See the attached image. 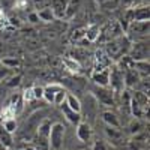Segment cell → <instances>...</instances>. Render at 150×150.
<instances>
[{
	"label": "cell",
	"mask_w": 150,
	"mask_h": 150,
	"mask_svg": "<svg viewBox=\"0 0 150 150\" xmlns=\"http://www.w3.org/2000/svg\"><path fill=\"white\" fill-rule=\"evenodd\" d=\"M129 48H131V41L125 35H122V36L116 38V39L108 41L104 50L112 62V60H120L122 57L128 56Z\"/></svg>",
	"instance_id": "obj_1"
},
{
	"label": "cell",
	"mask_w": 150,
	"mask_h": 150,
	"mask_svg": "<svg viewBox=\"0 0 150 150\" xmlns=\"http://www.w3.org/2000/svg\"><path fill=\"white\" fill-rule=\"evenodd\" d=\"M125 36L132 42H140V41H146L149 38V21H132L126 32H125Z\"/></svg>",
	"instance_id": "obj_2"
},
{
	"label": "cell",
	"mask_w": 150,
	"mask_h": 150,
	"mask_svg": "<svg viewBox=\"0 0 150 150\" xmlns=\"http://www.w3.org/2000/svg\"><path fill=\"white\" fill-rule=\"evenodd\" d=\"M131 112L138 119L143 117L149 112V96L144 92H135L134 96L131 98Z\"/></svg>",
	"instance_id": "obj_3"
},
{
	"label": "cell",
	"mask_w": 150,
	"mask_h": 150,
	"mask_svg": "<svg viewBox=\"0 0 150 150\" xmlns=\"http://www.w3.org/2000/svg\"><path fill=\"white\" fill-rule=\"evenodd\" d=\"M65 125L63 123H54L51 125V129L48 134V146L51 150H62L65 140Z\"/></svg>",
	"instance_id": "obj_4"
},
{
	"label": "cell",
	"mask_w": 150,
	"mask_h": 150,
	"mask_svg": "<svg viewBox=\"0 0 150 150\" xmlns=\"http://www.w3.org/2000/svg\"><path fill=\"white\" fill-rule=\"evenodd\" d=\"M128 56L132 62H143L149 60V42L140 41V42H131V48Z\"/></svg>",
	"instance_id": "obj_5"
},
{
	"label": "cell",
	"mask_w": 150,
	"mask_h": 150,
	"mask_svg": "<svg viewBox=\"0 0 150 150\" xmlns=\"http://www.w3.org/2000/svg\"><path fill=\"white\" fill-rule=\"evenodd\" d=\"M123 77H125V71L119 65L110 66V84L108 86H111L112 92H123V87H125Z\"/></svg>",
	"instance_id": "obj_6"
},
{
	"label": "cell",
	"mask_w": 150,
	"mask_h": 150,
	"mask_svg": "<svg viewBox=\"0 0 150 150\" xmlns=\"http://www.w3.org/2000/svg\"><path fill=\"white\" fill-rule=\"evenodd\" d=\"M125 35L119 26V23L117 21H111L108 23L107 26L104 29H99V38L98 39H101V41H112V39H116V38Z\"/></svg>",
	"instance_id": "obj_7"
},
{
	"label": "cell",
	"mask_w": 150,
	"mask_h": 150,
	"mask_svg": "<svg viewBox=\"0 0 150 150\" xmlns=\"http://www.w3.org/2000/svg\"><path fill=\"white\" fill-rule=\"evenodd\" d=\"M112 93H114V92H112L111 89H108V87H99V86H96L93 89V95L96 96V99L102 105H107V107L114 105V95H112Z\"/></svg>",
	"instance_id": "obj_8"
},
{
	"label": "cell",
	"mask_w": 150,
	"mask_h": 150,
	"mask_svg": "<svg viewBox=\"0 0 150 150\" xmlns=\"http://www.w3.org/2000/svg\"><path fill=\"white\" fill-rule=\"evenodd\" d=\"M111 59L108 57V54L105 53V50H98L96 54H95V72L98 71H104V69H108L111 66Z\"/></svg>",
	"instance_id": "obj_9"
},
{
	"label": "cell",
	"mask_w": 150,
	"mask_h": 150,
	"mask_svg": "<svg viewBox=\"0 0 150 150\" xmlns=\"http://www.w3.org/2000/svg\"><path fill=\"white\" fill-rule=\"evenodd\" d=\"M50 8L53 11V15L56 20L65 18L66 8H68V0H50Z\"/></svg>",
	"instance_id": "obj_10"
},
{
	"label": "cell",
	"mask_w": 150,
	"mask_h": 150,
	"mask_svg": "<svg viewBox=\"0 0 150 150\" xmlns=\"http://www.w3.org/2000/svg\"><path fill=\"white\" fill-rule=\"evenodd\" d=\"M140 74L137 72L134 68H128L125 69V77H123V81H125V87H128V89H131V87H135V84L140 83Z\"/></svg>",
	"instance_id": "obj_11"
},
{
	"label": "cell",
	"mask_w": 150,
	"mask_h": 150,
	"mask_svg": "<svg viewBox=\"0 0 150 150\" xmlns=\"http://www.w3.org/2000/svg\"><path fill=\"white\" fill-rule=\"evenodd\" d=\"M92 80L99 87H108V84H110V68L104 69V71L93 72L92 74Z\"/></svg>",
	"instance_id": "obj_12"
},
{
	"label": "cell",
	"mask_w": 150,
	"mask_h": 150,
	"mask_svg": "<svg viewBox=\"0 0 150 150\" xmlns=\"http://www.w3.org/2000/svg\"><path fill=\"white\" fill-rule=\"evenodd\" d=\"M77 137L81 143H87L90 141L92 138V128L89 123H84V122H80L77 125Z\"/></svg>",
	"instance_id": "obj_13"
},
{
	"label": "cell",
	"mask_w": 150,
	"mask_h": 150,
	"mask_svg": "<svg viewBox=\"0 0 150 150\" xmlns=\"http://www.w3.org/2000/svg\"><path fill=\"white\" fill-rule=\"evenodd\" d=\"M60 89H63L60 84H48L47 87H44V95H42V98L45 99L48 104H53V102H54V95H56Z\"/></svg>",
	"instance_id": "obj_14"
},
{
	"label": "cell",
	"mask_w": 150,
	"mask_h": 150,
	"mask_svg": "<svg viewBox=\"0 0 150 150\" xmlns=\"http://www.w3.org/2000/svg\"><path fill=\"white\" fill-rule=\"evenodd\" d=\"M102 120L110 128H120V120H119L117 114H116V112H112V111H110V110L102 112Z\"/></svg>",
	"instance_id": "obj_15"
},
{
	"label": "cell",
	"mask_w": 150,
	"mask_h": 150,
	"mask_svg": "<svg viewBox=\"0 0 150 150\" xmlns=\"http://www.w3.org/2000/svg\"><path fill=\"white\" fill-rule=\"evenodd\" d=\"M60 107H62V111H63L65 117L68 119V122H71L72 125H78V123L81 122V112H75V111H72L65 102L62 104Z\"/></svg>",
	"instance_id": "obj_16"
},
{
	"label": "cell",
	"mask_w": 150,
	"mask_h": 150,
	"mask_svg": "<svg viewBox=\"0 0 150 150\" xmlns=\"http://www.w3.org/2000/svg\"><path fill=\"white\" fill-rule=\"evenodd\" d=\"M134 12V21H149L150 18V9H149V5L147 6H140L137 9H132Z\"/></svg>",
	"instance_id": "obj_17"
},
{
	"label": "cell",
	"mask_w": 150,
	"mask_h": 150,
	"mask_svg": "<svg viewBox=\"0 0 150 150\" xmlns=\"http://www.w3.org/2000/svg\"><path fill=\"white\" fill-rule=\"evenodd\" d=\"M98 38H99V26L98 24H90L84 32V39L90 44V42H96Z\"/></svg>",
	"instance_id": "obj_18"
},
{
	"label": "cell",
	"mask_w": 150,
	"mask_h": 150,
	"mask_svg": "<svg viewBox=\"0 0 150 150\" xmlns=\"http://www.w3.org/2000/svg\"><path fill=\"white\" fill-rule=\"evenodd\" d=\"M69 57H71V59H74L75 62H78V63L81 65V62H83V60L89 59V51H87V50H84L83 47H77V48L71 50Z\"/></svg>",
	"instance_id": "obj_19"
},
{
	"label": "cell",
	"mask_w": 150,
	"mask_h": 150,
	"mask_svg": "<svg viewBox=\"0 0 150 150\" xmlns=\"http://www.w3.org/2000/svg\"><path fill=\"white\" fill-rule=\"evenodd\" d=\"M65 104L75 112H81V102H80V99L72 95V93H68L66 95V99H65Z\"/></svg>",
	"instance_id": "obj_20"
},
{
	"label": "cell",
	"mask_w": 150,
	"mask_h": 150,
	"mask_svg": "<svg viewBox=\"0 0 150 150\" xmlns=\"http://www.w3.org/2000/svg\"><path fill=\"white\" fill-rule=\"evenodd\" d=\"M50 129H51V122L50 120H44L42 123L38 125V137L39 138H44V140H48V134H50Z\"/></svg>",
	"instance_id": "obj_21"
},
{
	"label": "cell",
	"mask_w": 150,
	"mask_h": 150,
	"mask_svg": "<svg viewBox=\"0 0 150 150\" xmlns=\"http://www.w3.org/2000/svg\"><path fill=\"white\" fill-rule=\"evenodd\" d=\"M105 134H107L108 138L111 140V143H119L122 140V137H123V134L119 131V128H110V126H107L105 128Z\"/></svg>",
	"instance_id": "obj_22"
},
{
	"label": "cell",
	"mask_w": 150,
	"mask_h": 150,
	"mask_svg": "<svg viewBox=\"0 0 150 150\" xmlns=\"http://www.w3.org/2000/svg\"><path fill=\"white\" fill-rule=\"evenodd\" d=\"M36 14H38V18L42 20V21H47V23L54 21V20H56V18H54V15H53V11H51V8H50V6H47V8L41 9V11H38Z\"/></svg>",
	"instance_id": "obj_23"
},
{
	"label": "cell",
	"mask_w": 150,
	"mask_h": 150,
	"mask_svg": "<svg viewBox=\"0 0 150 150\" xmlns=\"http://www.w3.org/2000/svg\"><path fill=\"white\" fill-rule=\"evenodd\" d=\"M12 135L9 134V132H6L2 126H0V143L3 144V147H6V149H11L12 147Z\"/></svg>",
	"instance_id": "obj_24"
},
{
	"label": "cell",
	"mask_w": 150,
	"mask_h": 150,
	"mask_svg": "<svg viewBox=\"0 0 150 150\" xmlns=\"http://www.w3.org/2000/svg\"><path fill=\"white\" fill-rule=\"evenodd\" d=\"M63 65L66 66V69H69L71 72H75V74H78L81 71V65L78 63V62H75L74 59H71V57L63 59Z\"/></svg>",
	"instance_id": "obj_25"
},
{
	"label": "cell",
	"mask_w": 150,
	"mask_h": 150,
	"mask_svg": "<svg viewBox=\"0 0 150 150\" xmlns=\"http://www.w3.org/2000/svg\"><path fill=\"white\" fill-rule=\"evenodd\" d=\"M2 128H3L6 132H9V134L15 132V131H17V122H15V119H12V117H6V119H3V122H2Z\"/></svg>",
	"instance_id": "obj_26"
},
{
	"label": "cell",
	"mask_w": 150,
	"mask_h": 150,
	"mask_svg": "<svg viewBox=\"0 0 150 150\" xmlns=\"http://www.w3.org/2000/svg\"><path fill=\"white\" fill-rule=\"evenodd\" d=\"M80 2H81V0H68V8H66L65 18H71V17L75 14V11H77Z\"/></svg>",
	"instance_id": "obj_27"
},
{
	"label": "cell",
	"mask_w": 150,
	"mask_h": 150,
	"mask_svg": "<svg viewBox=\"0 0 150 150\" xmlns=\"http://www.w3.org/2000/svg\"><path fill=\"white\" fill-rule=\"evenodd\" d=\"M66 95H68V92H66L65 89H60V90L54 95V102H53V104L62 105V104L65 102V99H66Z\"/></svg>",
	"instance_id": "obj_28"
},
{
	"label": "cell",
	"mask_w": 150,
	"mask_h": 150,
	"mask_svg": "<svg viewBox=\"0 0 150 150\" xmlns=\"http://www.w3.org/2000/svg\"><path fill=\"white\" fill-rule=\"evenodd\" d=\"M2 65L6 66V68H17L20 66V60L18 59H11V57H6L2 60Z\"/></svg>",
	"instance_id": "obj_29"
},
{
	"label": "cell",
	"mask_w": 150,
	"mask_h": 150,
	"mask_svg": "<svg viewBox=\"0 0 150 150\" xmlns=\"http://www.w3.org/2000/svg\"><path fill=\"white\" fill-rule=\"evenodd\" d=\"M17 0H0V9L2 11H9L15 5Z\"/></svg>",
	"instance_id": "obj_30"
},
{
	"label": "cell",
	"mask_w": 150,
	"mask_h": 150,
	"mask_svg": "<svg viewBox=\"0 0 150 150\" xmlns=\"http://www.w3.org/2000/svg\"><path fill=\"white\" fill-rule=\"evenodd\" d=\"M92 150H108V144L102 140H98V141H95Z\"/></svg>",
	"instance_id": "obj_31"
},
{
	"label": "cell",
	"mask_w": 150,
	"mask_h": 150,
	"mask_svg": "<svg viewBox=\"0 0 150 150\" xmlns=\"http://www.w3.org/2000/svg\"><path fill=\"white\" fill-rule=\"evenodd\" d=\"M33 98L35 99H41L44 95V87H33Z\"/></svg>",
	"instance_id": "obj_32"
},
{
	"label": "cell",
	"mask_w": 150,
	"mask_h": 150,
	"mask_svg": "<svg viewBox=\"0 0 150 150\" xmlns=\"http://www.w3.org/2000/svg\"><path fill=\"white\" fill-rule=\"evenodd\" d=\"M23 98L26 99V101H32V99H35V98H33V90H32V89H26V90H24Z\"/></svg>",
	"instance_id": "obj_33"
},
{
	"label": "cell",
	"mask_w": 150,
	"mask_h": 150,
	"mask_svg": "<svg viewBox=\"0 0 150 150\" xmlns=\"http://www.w3.org/2000/svg\"><path fill=\"white\" fill-rule=\"evenodd\" d=\"M138 131H140V123L134 120V122L131 123V132H132V134H137Z\"/></svg>",
	"instance_id": "obj_34"
},
{
	"label": "cell",
	"mask_w": 150,
	"mask_h": 150,
	"mask_svg": "<svg viewBox=\"0 0 150 150\" xmlns=\"http://www.w3.org/2000/svg\"><path fill=\"white\" fill-rule=\"evenodd\" d=\"M20 80H21V75H17V77H14V78H11V81L8 83V86H18L20 84Z\"/></svg>",
	"instance_id": "obj_35"
},
{
	"label": "cell",
	"mask_w": 150,
	"mask_h": 150,
	"mask_svg": "<svg viewBox=\"0 0 150 150\" xmlns=\"http://www.w3.org/2000/svg\"><path fill=\"white\" fill-rule=\"evenodd\" d=\"M125 150H138V146H137L135 141H131L126 144V147H125Z\"/></svg>",
	"instance_id": "obj_36"
},
{
	"label": "cell",
	"mask_w": 150,
	"mask_h": 150,
	"mask_svg": "<svg viewBox=\"0 0 150 150\" xmlns=\"http://www.w3.org/2000/svg\"><path fill=\"white\" fill-rule=\"evenodd\" d=\"M29 20H30L32 23H38V21H39V18H38V14H36V12H33V14L29 15Z\"/></svg>",
	"instance_id": "obj_37"
},
{
	"label": "cell",
	"mask_w": 150,
	"mask_h": 150,
	"mask_svg": "<svg viewBox=\"0 0 150 150\" xmlns=\"http://www.w3.org/2000/svg\"><path fill=\"white\" fill-rule=\"evenodd\" d=\"M119 2L123 5V6H131L134 3V0H119Z\"/></svg>",
	"instance_id": "obj_38"
},
{
	"label": "cell",
	"mask_w": 150,
	"mask_h": 150,
	"mask_svg": "<svg viewBox=\"0 0 150 150\" xmlns=\"http://www.w3.org/2000/svg\"><path fill=\"white\" fill-rule=\"evenodd\" d=\"M111 2H112V0H98V3L101 5V6H105V5H108Z\"/></svg>",
	"instance_id": "obj_39"
},
{
	"label": "cell",
	"mask_w": 150,
	"mask_h": 150,
	"mask_svg": "<svg viewBox=\"0 0 150 150\" xmlns=\"http://www.w3.org/2000/svg\"><path fill=\"white\" fill-rule=\"evenodd\" d=\"M26 150H38V149H36V147H32V146H27Z\"/></svg>",
	"instance_id": "obj_40"
},
{
	"label": "cell",
	"mask_w": 150,
	"mask_h": 150,
	"mask_svg": "<svg viewBox=\"0 0 150 150\" xmlns=\"http://www.w3.org/2000/svg\"><path fill=\"white\" fill-rule=\"evenodd\" d=\"M0 150H6V147H3V144L0 143Z\"/></svg>",
	"instance_id": "obj_41"
},
{
	"label": "cell",
	"mask_w": 150,
	"mask_h": 150,
	"mask_svg": "<svg viewBox=\"0 0 150 150\" xmlns=\"http://www.w3.org/2000/svg\"><path fill=\"white\" fill-rule=\"evenodd\" d=\"M147 2H149V0H147Z\"/></svg>",
	"instance_id": "obj_42"
}]
</instances>
